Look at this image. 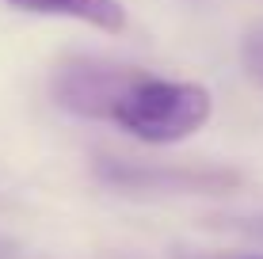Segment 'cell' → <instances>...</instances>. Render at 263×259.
Here are the masks:
<instances>
[{
	"mask_svg": "<svg viewBox=\"0 0 263 259\" xmlns=\"http://www.w3.org/2000/svg\"><path fill=\"white\" fill-rule=\"evenodd\" d=\"M214 99L195 80H168L134 69L122 92L115 95L107 122L145 145H176L210 122Z\"/></svg>",
	"mask_w": 263,
	"mask_h": 259,
	"instance_id": "1",
	"label": "cell"
},
{
	"mask_svg": "<svg viewBox=\"0 0 263 259\" xmlns=\"http://www.w3.org/2000/svg\"><path fill=\"white\" fill-rule=\"evenodd\" d=\"M244 259H263V255H244Z\"/></svg>",
	"mask_w": 263,
	"mask_h": 259,
	"instance_id": "7",
	"label": "cell"
},
{
	"mask_svg": "<svg viewBox=\"0 0 263 259\" xmlns=\"http://www.w3.org/2000/svg\"><path fill=\"white\" fill-rule=\"evenodd\" d=\"M8 4L23 8L34 15H65V19L88 23L96 31L119 34L126 27V8L122 0H8Z\"/></svg>",
	"mask_w": 263,
	"mask_h": 259,
	"instance_id": "3",
	"label": "cell"
},
{
	"mask_svg": "<svg viewBox=\"0 0 263 259\" xmlns=\"http://www.w3.org/2000/svg\"><path fill=\"white\" fill-rule=\"evenodd\" d=\"M240 57H244V69H248V76L263 88V19H259L256 27H248V34H244V46H240Z\"/></svg>",
	"mask_w": 263,
	"mask_h": 259,
	"instance_id": "5",
	"label": "cell"
},
{
	"mask_svg": "<svg viewBox=\"0 0 263 259\" xmlns=\"http://www.w3.org/2000/svg\"><path fill=\"white\" fill-rule=\"evenodd\" d=\"M103 180L119 183V187H168V191H206L217 180L214 175H198V172H145V168H115L103 164L99 168Z\"/></svg>",
	"mask_w": 263,
	"mask_h": 259,
	"instance_id": "4",
	"label": "cell"
},
{
	"mask_svg": "<svg viewBox=\"0 0 263 259\" xmlns=\"http://www.w3.org/2000/svg\"><path fill=\"white\" fill-rule=\"evenodd\" d=\"M0 259H27V252L15 244V240H4V236H0Z\"/></svg>",
	"mask_w": 263,
	"mask_h": 259,
	"instance_id": "6",
	"label": "cell"
},
{
	"mask_svg": "<svg viewBox=\"0 0 263 259\" xmlns=\"http://www.w3.org/2000/svg\"><path fill=\"white\" fill-rule=\"evenodd\" d=\"M134 65H115L99 57H69L53 73V99L58 107L80 114V118H103L111 114L115 95L130 80Z\"/></svg>",
	"mask_w": 263,
	"mask_h": 259,
	"instance_id": "2",
	"label": "cell"
}]
</instances>
